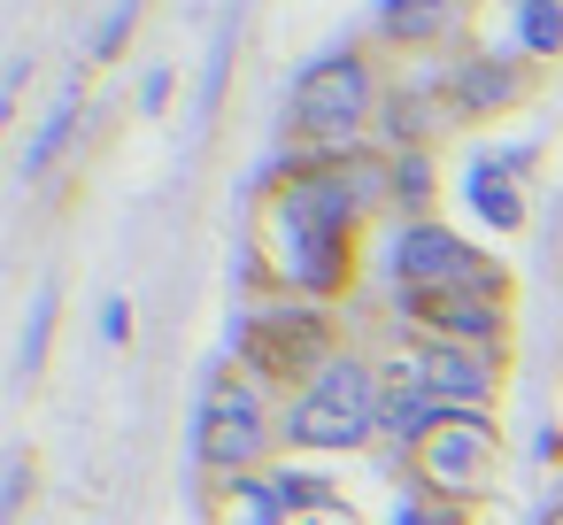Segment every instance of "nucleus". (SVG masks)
Masks as SVG:
<instances>
[{"label":"nucleus","instance_id":"f257e3e1","mask_svg":"<svg viewBox=\"0 0 563 525\" xmlns=\"http://www.w3.org/2000/svg\"><path fill=\"white\" fill-rule=\"evenodd\" d=\"M394 194V163H371V155H309L294 171H278L263 186V209H255V255H263V278L301 294V302H332L347 278H355V248H363V225L378 217V201Z\"/></svg>","mask_w":563,"mask_h":525},{"label":"nucleus","instance_id":"f03ea898","mask_svg":"<svg viewBox=\"0 0 563 525\" xmlns=\"http://www.w3.org/2000/svg\"><path fill=\"white\" fill-rule=\"evenodd\" d=\"M378 417H386V363L340 348L301 394H286L278 440L301 448V456H347V448H371L378 440Z\"/></svg>","mask_w":563,"mask_h":525},{"label":"nucleus","instance_id":"7ed1b4c3","mask_svg":"<svg viewBox=\"0 0 563 525\" xmlns=\"http://www.w3.org/2000/svg\"><path fill=\"white\" fill-rule=\"evenodd\" d=\"M278 409L286 394L263 386L255 371H217L209 394H201V433H194V456H201V479H247V471H271V448L278 440Z\"/></svg>","mask_w":563,"mask_h":525},{"label":"nucleus","instance_id":"20e7f679","mask_svg":"<svg viewBox=\"0 0 563 525\" xmlns=\"http://www.w3.org/2000/svg\"><path fill=\"white\" fill-rule=\"evenodd\" d=\"M378 109H386V86H378L371 55H332V63H317V70L301 78V94H294V140H301L309 155H347V147L371 132Z\"/></svg>","mask_w":563,"mask_h":525},{"label":"nucleus","instance_id":"39448f33","mask_svg":"<svg viewBox=\"0 0 563 525\" xmlns=\"http://www.w3.org/2000/svg\"><path fill=\"white\" fill-rule=\"evenodd\" d=\"M494 463H501V425H494L486 409H448V417L409 448V471H417V486L432 494V510H471V502L486 494Z\"/></svg>","mask_w":563,"mask_h":525},{"label":"nucleus","instance_id":"423d86ee","mask_svg":"<svg viewBox=\"0 0 563 525\" xmlns=\"http://www.w3.org/2000/svg\"><path fill=\"white\" fill-rule=\"evenodd\" d=\"M340 356V332L317 302H294V309H263L240 325V371H255L263 386L278 394H301L324 363Z\"/></svg>","mask_w":563,"mask_h":525},{"label":"nucleus","instance_id":"0eeeda50","mask_svg":"<svg viewBox=\"0 0 563 525\" xmlns=\"http://www.w3.org/2000/svg\"><path fill=\"white\" fill-rule=\"evenodd\" d=\"M509 271L494 255H478L471 240H455L448 225L432 217H409L401 240H394V294L401 302H424V294H463V286H501Z\"/></svg>","mask_w":563,"mask_h":525},{"label":"nucleus","instance_id":"6e6552de","mask_svg":"<svg viewBox=\"0 0 563 525\" xmlns=\"http://www.w3.org/2000/svg\"><path fill=\"white\" fill-rule=\"evenodd\" d=\"M386 371L417 379L440 409H486L494 417V394H501V356L455 348V340H409V356H394Z\"/></svg>","mask_w":563,"mask_h":525},{"label":"nucleus","instance_id":"1a4fd4ad","mask_svg":"<svg viewBox=\"0 0 563 525\" xmlns=\"http://www.w3.org/2000/svg\"><path fill=\"white\" fill-rule=\"evenodd\" d=\"M417 340H455V348H501L509 332V278L501 286H463V294H424V302H401Z\"/></svg>","mask_w":563,"mask_h":525},{"label":"nucleus","instance_id":"9d476101","mask_svg":"<svg viewBox=\"0 0 563 525\" xmlns=\"http://www.w3.org/2000/svg\"><path fill=\"white\" fill-rule=\"evenodd\" d=\"M440 86H448V117H463V124L509 117V109L532 94V78H525L517 63H455V70H440Z\"/></svg>","mask_w":563,"mask_h":525},{"label":"nucleus","instance_id":"9b49d317","mask_svg":"<svg viewBox=\"0 0 563 525\" xmlns=\"http://www.w3.org/2000/svg\"><path fill=\"white\" fill-rule=\"evenodd\" d=\"M463 32V0H386L378 9V40L394 55H432Z\"/></svg>","mask_w":563,"mask_h":525},{"label":"nucleus","instance_id":"f8f14e48","mask_svg":"<svg viewBox=\"0 0 563 525\" xmlns=\"http://www.w3.org/2000/svg\"><path fill=\"white\" fill-rule=\"evenodd\" d=\"M209 525H294V510H286L271 471H247V479H217L209 486Z\"/></svg>","mask_w":563,"mask_h":525},{"label":"nucleus","instance_id":"ddd939ff","mask_svg":"<svg viewBox=\"0 0 563 525\" xmlns=\"http://www.w3.org/2000/svg\"><path fill=\"white\" fill-rule=\"evenodd\" d=\"M440 417H448V409H440V402H432L417 379L386 371V417H378V440H386V448H401V456H409V448H417V440H424Z\"/></svg>","mask_w":563,"mask_h":525},{"label":"nucleus","instance_id":"4468645a","mask_svg":"<svg viewBox=\"0 0 563 525\" xmlns=\"http://www.w3.org/2000/svg\"><path fill=\"white\" fill-rule=\"evenodd\" d=\"M471 201H478V217H494L501 232H517V225H525V209H517V194H509V178H501L494 163H478V171H471Z\"/></svg>","mask_w":563,"mask_h":525},{"label":"nucleus","instance_id":"2eb2a0df","mask_svg":"<svg viewBox=\"0 0 563 525\" xmlns=\"http://www.w3.org/2000/svg\"><path fill=\"white\" fill-rule=\"evenodd\" d=\"M394 201H401V209H424V201H432V147H401V163H394Z\"/></svg>","mask_w":563,"mask_h":525},{"label":"nucleus","instance_id":"dca6fc26","mask_svg":"<svg viewBox=\"0 0 563 525\" xmlns=\"http://www.w3.org/2000/svg\"><path fill=\"white\" fill-rule=\"evenodd\" d=\"M271 479H278V494H286V510H294V517L332 510V486H324V479H309V471H294V463H271Z\"/></svg>","mask_w":563,"mask_h":525},{"label":"nucleus","instance_id":"f3484780","mask_svg":"<svg viewBox=\"0 0 563 525\" xmlns=\"http://www.w3.org/2000/svg\"><path fill=\"white\" fill-rule=\"evenodd\" d=\"M525 40H532V55L563 47V9H555V0H525Z\"/></svg>","mask_w":563,"mask_h":525},{"label":"nucleus","instance_id":"a211bd4d","mask_svg":"<svg viewBox=\"0 0 563 525\" xmlns=\"http://www.w3.org/2000/svg\"><path fill=\"white\" fill-rule=\"evenodd\" d=\"M132 24H140V17H132V9H124V17H117V24H109V32H101V55H117V47H124V40H132Z\"/></svg>","mask_w":563,"mask_h":525},{"label":"nucleus","instance_id":"6ab92c4d","mask_svg":"<svg viewBox=\"0 0 563 525\" xmlns=\"http://www.w3.org/2000/svg\"><path fill=\"white\" fill-rule=\"evenodd\" d=\"M409 525H463V510H409Z\"/></svg>","mask_w":563,"mask_h":525}]
</instances>
